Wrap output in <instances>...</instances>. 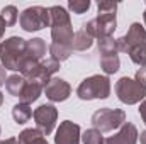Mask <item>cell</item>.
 Wrapping results in <instances>:
<instances>
[{
	"label": "cell",
	"instance_id": "obj_1",
	"mask_svg": "<svg viewBox=\"0 0 146 144\" xmlns=\"http://www.w3.org/2000/svg\"><path fill=\"white\" fill-rule=\"evenodd\" d=\"M97 17L85 22L82 27L94 37V39H100V37H110L114 34V31L117 29V3L115 2H107V0H99L97 2Z\"/></svg>",
	"mask_w": 146,
	"mask_h": 144
},
{
	"label": "cell",
	"instance_id": "obj_2",
	"mask_svg": "<svg viewBox=\"0 0 146 144\" xmlns=\"http://www.w3.org/2000/svg\"><path fill=\"white\" fill-rule=\"evenodd\" d=\"M76 95L80 100H106L110 95V80L106 75H92L85 78L78 88Z\"/></svg>",
	"mask_w": 146,
	"mask_h": 144
},
{
	"label": "cell",
	"instance_id": "obj_3",
	"mask_svg": "<svg viewBox=\"0 0 146 144\" xmlns=\"http://www.w3.org/2000/svg\"><path fill=\"white\" fill-rule=\"evenodd\" d=\"M126 122V112L122 108H99L92 114V126L94 129L104 132H112L119 129Z\"/></svg>",
	"mask_w": 146,
	"mask_h": 144
},
{
	"label": "cell",
	"instance_id": "obj_4",
	"mask_svg": "<svg viewBox=\"0 0 146 144\" xmlns=\"http://www.w3.org/2000/svg\"><path fill=\"white\" fill-rule=\"evenodd\" d=\"M26 42H27L26 39H22V37H19V36H12L2 42L0 61H2V66L5 70L17 71L19 61H21V58L26 53Z\"/></svg>",
	"mask_w": 146,
	"mask_h": 144
},
{
	"label": "cell",
	"instance_id": "obj_5",
	"mask_svg": "<svg viewBox=\"0 0 146 144\" xmlns=\"http://www.w3.org/2000/svg\"><path fill=\"white\" fill-rule=\"evenodd\" d=\"M19 24L26 32H37L44 27L51 26L49 20V10L41 5H33L27 7L26 10L21 12L19 15Z\"/></svg>",
	"mask_w": 146,
	"mask_h": 144
},
{
	"label": "cell",
	"instance_id": "obj_6",
	"mask_svg": "<svg viewBox=\"0 0 146 144\" xmlns=\"http://www.w3.org/2000/svg\"><path fill=\"white\" fill-rule=\"evenodd\" d=\"M115 95L117 98L126 104V105H134V104H141L146 98V88H143L134 78L129 76H122L115 81Z\"/></svg>",
	"mask_w": 146,
	"mask_h": 144
},
{
	"label": "cell",
	"instance_id": "obj_7",
	"mask_svg": "<svg viewBox=\"0 0 146 144\" xmlns=\"http://www.w3.org/2000/svg\"><path fill=\"white\" fill-rule=\"evenodd\" d=\"M36 129L42 132V136H49L54 131L56 120H58V108L53 104H42L33 112Z\"/></svg>",
	"mask_w": 146,
	"mask_h": 144
},
{
	"label": "cell",
	"instance_id": "obj_8",
	"mask_svg": "<svg viewBox=\"0 0 146 144\" xmlns=\"http://www.w3.org/2000/svg\"><path fill=\"white\" fill-rule=\"evenodd\" d=\"M146 42V29L139 22H133L129 26V31L122 37L117 39V53H127L141 44Z\"/></svg>",
	"mask_w": 146,
	"mask_h": 144
},
{
	"label": "cell",
	"instance_id": "obj_9",
	"mask_svg": "<svg viewBox=\"0 0 146 144\" xmlns=\"http://www.w3.org/2000/svg\"><path fill=\"white\" fill-rule=\"evenodd\" d=\"M44 93L46 98L51 102H65L72 95V87L63 78H51L44 87Z\"/></svg>",
	"mask_w": 146,
	"mask_h": 144
},
{
	"label": "cell",
	"instance_id": "obj_10",
	"mask_svg": "<svg viewBox=\"0 0 146 144\" xmlns=\"http://www.w3.org/2000/svg\"><path fill=\"white\" fill-rule=\"evenodd\" d=\"M80 139H82L80 126L72 120H63L56 129L54 144H80Z\"/></svg>",
	"mask_w": 146,
	"mask_h": 144
},
{
	"label": "cell",
	"instance_id": "obj_11",
	"mask_svg": "<svg viewBox=\"0 0 146 144\" xmlns=\"http://www.w3.org/2000/svg\"><path fill=\"white\" fill-rule=\"evenodd\" d=\"M138 137H139V132L136 126L131 122H124L114 136H110L104 141V144H136Z\"/></svg>",
	"mask_w": 146,
	"mask_h": 144
},
{
	"label": "cell",
	"instance_id": "obj_12",
	"mask_svg": "<svg viewBox=\"0 0 146 144\" xmlns=\"http://www.w3.org/2000/svg\"><path fill=\"white\" fill-rule=\"evenodd\" d=\"M73 37H75V32H73L72 24H61V26H53L51 27V39L56 44H63V46L72 48Z\"/></svg>",
	"mask_w": 146,
	"mask_h": 144
},
{
	"label": "cell",
	"instance_id": "obj_13",
	"mask_svg": "<svg viewBox=\"0 0 146 144\" xmlns=\"http://www.w3.org/2000/svg\"><path fill=\"white\" fill-rule=\"evenodd\" d=\"M42 90H44V87L36 81V80H26V85H24V90H22V93H21V102L22 104H27V105H31L33 102H36L37 98L41 97V93H42Z\"/></svg>",
	"mask_w": 146,
	"mask_h": 144
},
{
	"label": "cell",
	"instance_id": "obj_14",
	"mask_svg": "<svg viewBox=\"0 0 146 144\" xmlns=\"http://www.w3.org/2000/svg\"><path fill=\"white\" fill-rule=\"evenodd\" d=\"M58 70H60V63H58V61H54V59H51V58L41 61V68H39V78H37V81H39L42 87H46L48 81L53 78V75L58 71Z\"/></svg>",
	"mask_w": 146,
	"mask_h": 144
},
{
	"label": "cell",
	"instance_id": "obj_15",
	"mask_svg": "<svg viewBox=\"0 0 146 144\" xmlns=\"http://www.w3.org/2000/svg\"><path fill=\"white\" fill-rule=\"evenodd\" d=\"M48 10H49V20H51V26H49V27H53V26H61V24H72L70 14H68V10H66L65 7H61V5H53V7H49Z\"/></svg>",
	"mask_w": 146,
	"mask_h": 144
},
{
	"label": "cell",
	"instance_id": "obj_16",
	"mask_svg": "<svg viewBox=\"0 0 146 144\" xmlns=\"http://www.w3.org/2000/svg\"><path fill=\"white\" fill-rule=\"evenodd\" d=\"M100 68L102 71L107 75H114V73L119 71L121 68V59H119V54L117 53H112V54H102L100 56Z\"/></svg>",
	"mask_w": 146,
	"mask_h": 144
},
{
	"label": "cell",
	"instance_id": "obj_17",
	"mask_svg": "<svg viewBox=\"0 0 146 144\" xmlns=\"http://www.w3.org/2000/svg\"><path fill=\"white\" fill-rule=\"evenodd\" d=\"M92 44H94V37L82 27L80 31L75 32V37H73V42H72V49H75V51H87V49L92 48Z\"/></svg>",
	"mask_w": 146,
	"mask_h": 144
},
{
	"label": "cell",
	"instance_id": "obj_18",
	"mask_svg": "<svg viewBox=\"0 0 146 144\" xmlns=\"http://www.w3.org/2000/svg\"><path fill=\"white\" fill-rule=\"evenodd\" d=\"M12 117H14L15 124L24 126L26 122L31 120V117H33V108H31V105H27V104L19 102V104H15L14 108H12Z\"/></svg>",
	"mask_w": 146,
	"mask_h": 144
},
{
	"label": "cell",
	"instance_id": "obj_19",
	"mask_svg": "<svg viewBox=\"0 0 146 144\" xmlns=\"http://www.w3.org/2000/svg\"><path fill=\"white\" fill-rule=\"evenodd\" d=\"M24 85H26V78L22 75H10L5 81V88L12 97H21Z\"/></svg>",
	"mask_w": 146,
	"mask_h": 144
},
{
	"label": "cell",
	"instance_id": "obj_20",
	"mask_svg": "<svg viewBox=\"0 0 146 144\" xmlns=\"http://www.w3.org/2000/svg\"><path fill=\"white\" fill-rule=\"evenodd\" d=\"M26 53L31 54V56H34L36 59L41 61V58L46 54V42H44V39H41V37L29 39L26 42Z\"/></svg>",
	"mask_w": 146,
	"mask_h": 144
},
{
	"label": "cell",
	"instance_id": "obj_21",
	"mask_svg": "<svg viewBox=\"0 0 146 144\" xmlns=\"http://www.w3.org/2000/svg\"><path fill=\"white\" fill-rule=\"evenodd\" d=\"M73 49L70 46H63V44H56V42H51L49 44V54H51V59L61 63V61H66L70 56H72Z\"/></svg>",
	"mask_w": 146,
	"mask_h": 144
},
{
	"label": "cell",
	"instance_id": "obj_22",
	"mask_svg": "<svg viewBox=\"0 0 146 144\" xmlns=\"http://www.w3.org/2000/svg\"><path fill=\"white\" fill-rule=\"evenodd\" d=\"M97 48H99V53L100 56L102 54H112V53H117V39L114 37H100L97 39Z\"/></svg>",
	"mask_w": 146,
	"mask_h": 144
},
{
	"label": "cell",
	"instance_id": "obj_23",
	"mask_svg": "<svg viewBox=\"0 0 146 144\" xmlns=\"http://www.w3.org/2000/svg\"><path fill=\"white\" fill-rule=\"evenodd\" d=\"M0 17L3 19V22L7 24V27H12L17 24V19H19V10L15 5H5L0 12Z\"/></svg>",
	"mask_w": 146,
	"mask_h": 144
},
{
	"label": "cell",
	"instance_id": "obj_24",
	"mask_svg": "<svg viewBox=\"0 0 146 144\" xmlns=\"http://www.w3.org/2000/svg\"><path fill=\"white\" fill-rule=\"evenodd\" d=\"M129 58L134 65H138L139 68H146V42L131 49L129 51Z\"/></svg>",
	"mask_w": 146,
	"mask_h": 144
},
{
	"label": "cell",
	"instance_id": "obj_25",
	"mask_svg": "<svg viewBox=\"0 0 146 144\" xmlns=\"http://www.w3.org/2000/svg\"><path fill=\"white\" fill-rule=\"evenodd\" d=\"M82 141L83 144H104V136H102V132L100 131H97V129H87L83 134H82Z\"/></svg>",
	"mask_w": 146,
	"mask_h": 144
},
{
	"label": "cell",
	"instance_id": "obj_26",
	"mask_svg": "<svg viewBox=\"0 0 146 144\" xmlns=\"http://www.w3.org/2000/svg\"><path fill=\"white\" fill-rule=\"evenodd\" d=\"M39 136H42V132L39 131V129H24L21 134H19V137H17V143L19 144H33L36 141Z\"/></svg>",
	"mask_w": 146,
	"mask_h": 144
},
{
	"label": "cell",
	"instance_id": "obj_27",
	"mask_svg": "<svg viewBox=\"0 0 146 144\" xmlns=\"http://www.w3.org/2000/svg\"><path fill=\"white\" fill-rule=\"evenodd\" d=\"M90 0H70L68 2V9L72 10L73 14H76V15H82V14H85L88 9H90Z\"/></svg>",
	"mask_w": 146,
	"mask_h": 144
},
{
	"label": "cell",
	"instance_id": "obj_28",
	"mask_svg": "<svg viewBox=\"0 0 146 144\" xmlns=\"http://www.w3.org/2000/svg\"><path fill=\"white\" fill-rule=\"evenodd\" d=\"M134 80H136V81H138L143 88H146V68H139V70L136 71Z\"/></svg>",
	"mask_w": 146,
	"mask_h": 144
},
{
	"label": "cell",
	"instance_id": "obj_29",
	"mask_svg": "<svg viewBox=\"0 0 146 144\" xmlns=\"http://www.w3.org/2000/svg\"><path fill=\"white\" fill-rule=\"evenodd\" d=\"M138 110H139V115H141L143 122L146 124V98L141 102V104H139V108H138Z\"/></svg>",
	"mask_w": 146,
	"mask_h": 144
},
{
	"label": "cell",
	"instance_id": "obj_30",
	"mask_svg": "<svg viewBox=\"0 0 146 144\" xmlns=\"http://www.w3.org/2000/svg\"><path fill=\"white\" fill-rule=\"evenodd\" d=\"M7 78H9V76H7V70L0 65V87H2V85H5Z\"/></svg>",
	"mask_w": 146,
	"mask_h": 144
},
{
	"label": "cell",
	"instance_id": "obj_31",
	"mask_svg": "<svg viewBox=\"0 0 146 144\" xmlns=\"http://www.w3.org/2000/svg\"><path fill=\"white\" fill-rule=\"evenodd\" d=\"M5 29H7V24H5V22H3V19L0 17V41H2L3 34H5Z\"/></svg>",
	"mask_w": 146,
	"mask_h": 144
},
{
	"label": "cell",
	"instance_id": "obj_32",
	"mask_svg": "<svg viewBox=\"0 0 146 144\" xmlns=\"http://www.w3.org/2000/svg\"><path fill=\"white\" fill-rule=\"evenodd\" d=\"M0 144H19V143H17V137H9V139L0 141Z\"/></svg>",
	"mask_w": 146,
	"mask_h": 144
},
{
	"label": "cell",
	"instance_id": "obj_33",
	"mask_svg": "<svg viewBox=\"0 0 146 144\" xmlns=\"http://www.w3.org/2000/svg\"><path fill=\"white\" fill-rule=\"evenodd\" d=\"M33 144H49V143L46 141V137H44V136H39V137H37V139H36Z\"/></svg>",
	"mask_w": 146,
	"mask_h": 144
},
{
	"label": "cell",
	"instance_id": "obj_34",
	"mask_svg": "<svg viewBox=\"0 0 146 144\" xmlns=\"http://www.w3.org/2000/svg\"><path fill=\"white\" fill-rule=\"evenodd\" d=\"M139 141H141V144H146V131H143L139 134Z\"/></svg>",
	"mask_w": 146,
	"mask_h": 144
},
{
	"label": "cell",
	"instance_id": "obj_35",
	"mask_svg": "<svg viewBox=\"0 0 146 144\" xmlns=\"http://www.w3.org/2000/svg\"><path fill=\"white\" fill-rule=\"evenodd\" d=\"M2 105H3V93L0 92V107H2Z\"/></svg>",
	"mask_w": 146,
	"mask_h": 144
},
{
	"label": "cell",
	"instance_id": "obj_36",
	"mask_svg": "<svg viewBox=\"0 0 146 144\" xmlns=\"http://www.w3.org/2000/svg\"><path fill=\"white\" fill-rule=\"evenodd\" d=\"M143 19H145V24H146V10L143 12Z\"/></svg>",
	"mask_w": 146,
	"mask_h": 144
},
{
	"label": "cell",
	"instance_id": "obj_37",
	"mask_svg": "<svg viewBox=\"0 0 146 144\" xmlns=\"http://www.w3.org/2000/svg\"><path fill=\"white\" fill-rule=\"evenodd\" d=\"M0 49H2V41H0Z\"/></svg>",
	"mask_w": 146,
	"mask_h": 144
},
{
	"label": "cell",
	"instance_id": "obj_38",
	"mask_svg": "<svg viewBox=\"0 0 146 144\" xmlns=\"http://www.w3.org/2000/svg\"><path fill=\"white\" fill-rule=\"evenodd\" d=\"M0 134H2V127H0Z\"/></svg>",
	"mask_w": 146,
	"mask_h": 144
}]
</instances>
